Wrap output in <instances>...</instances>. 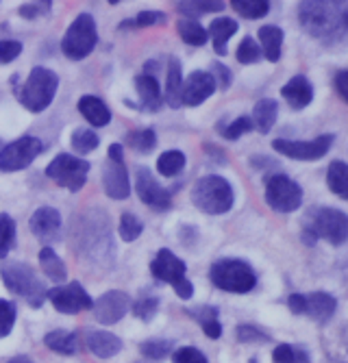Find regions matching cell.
Here are the masks:
<instances>
[{"mask_svg": "<svg viewBox=\"0 0 348 363\" xmlns=\"http://www.w3.org/2000/svg\"><path fill=\"white\" fill-rule=\"evenodd\" d=\"M168 16L164 11H140L133 20H124L120 28H148V26H159L166 24Z\"/></svg>", "mask_w": 348, "mask_h": 363, "instance_id": "obj_40", "label": "cell"}, {"mask_svg": "<svg viewBox=\"0 0 348 363\" xmlns=\"http://www.w3.org/2000/svg\"><path fill=\"white\" fill-rule=\"evenodd\" d=\"M172 350V342L170 340H146L140 344V352L146 357V359H152V361H162L170 354Z\"/></svg>", "mask_w": 348, "mask_h": 363, "instance_id": "obj_41", "label": "cell"}, {"mask_svg": "<svg viewBox=\"0 0 348 363\" xmlns=\"http://www.w3.org/2000/svg\"><path fill=\"white\" fill-rule=\"evenodd\" d=\"M237 342L242 344H262V342H270V335L264 333L259 326L255 324H240L237 326Z\"/></svg>", "mask_w": 348, "mask_h": 363, "instance_id": "obj_46", "label": "cell"}, {"mask_svg": "<svg viewBox=\"0 0 348 363\" xmlns=\"http://www.w3.org/2000/svg\"><path fill=\"white\" fill-rule=\"evenodd\" d=\"M131 311L142 322H150L157 315V311H159V298L157 296H142L140 301L131 303Z\"/></svg>", "mask_w": 348, "mask_h": 363, "instance_id": "obj_42", "label": "cell"}, {"mask_svg": "<svg viewBox=\"0 0 348 363\" xmlns=\"http://www.w3.org/2000/svg\"><path fill=\"white\" fill-rule=\"evenodd\" d=\"M187 315H192L198 324H205V322L218 320L220 311H218V307H209V305H205V307H196V309H187Z\"/></svg>", "mask_w": 348, "mask_h": 363, "instance_id": "obj_51", "label": "cell"}, {"mask_svg": "<svg viewBox=\"0 0 348 363\" xmlns=\"http://www.w3.org/2000/svg\"><path fill=\"white\" fill-rule=\"evenodd\" d=\"M248 363H257V359H250V361H248Z\"/></svg>", "mask_w": 348, "mask_h": 363, "instance_id": "obj_57", "label": "cell"}, {"mask_svg": "<svg viewBox=\"0 0 348 363\" xmlns=\"http://www.w3.org/2000/svg\"><path fill=\"white\" fill-rule=\"evenodd\" d=\"M135 194L140 201L155 209V211H168L172 207V196L170 191L157 181V177L148 168H137L135 172Z\"/></svg>", "mask_w": 348, "mask_h": 363, "instance_id": "obj_14", "label": "cell"}, {"mask_svg": "<svg viewBox=\"0 0 348 363\" xmlns=\"http://www.w3.org/2000/svg\"><path fill=\"white\" fill-rule=\"evenodd\" d=\"M288 307L294 315H309L318 322H327L333 318L337 309V301L329 291H313L309 296L292 294L288 298Z\"/></svg>", "mask_w": 348, "mask_h": 363, "instance_id": "obj_12", "label": "cell"}, {"mask_svg": "<svg viewBox=\"0 0 348 363\" xmlns=\"http://www.w3.org/2000/svg\"><path fill=\"white\" fill-rule=\"evenodd\" d=\"M22 55V42L18 40H0V65H9Z\"/></svg>", "mask_w": 348, "mask_h": 363, "instance_id": "obj_49", "label": "cell"}, {"mask_svg": "<svg viewBox=\"0 0 348 363\" xmlns=\"http://www.w3.org/2000/svg\"><path fill=\"white\" fill-rule=\"evenodd\" d=\"M192 203L198 211L207 216H223L231 211L235 203L233 185L220 174H207L198 179L192 187Z\"/></svg>", "mask_w": 348, "mask_h": 363, "instance_id": "obj_3", "label": "cell"}, {"mask_svg": "<svg viewBox=\"0 0 348 363\" xmlns=\"http://www.w3.org/2000/svg\"><path fill=\"white\" fill-rule=\"evenodd\" d=\"M135 91L140 96V103H142V109L146 111H159L162 105H164V91H162V85L157 81V77H150V74H137L135 77Z\"/></svg>", "mask_w": 348, "mask_h": 363, "instance_id": "obj_22", "label": "cell"}, {"mask_svg": "<svg viewBox=\"0 0 348 363\" xmlns=\"http://www.w3.org/2000/svg\"><path fill=\"white\" fill-rule=\"evenodd\" d=\"M231 7L237 16H242L246 20H259V18L268 16V11H270L268 0H233Z\"/></svg>", "mask_w": 348, "mask_h": 363, "instance_id": "obj_35", "label": "cell"}, {"mask_svg": "<svg viewBox=\"0 0 348 363\" xmlns=\"http://www.w3.org/2000/svg\"><path fill=\"white\" fill-rule=\"evenodd\" d=\"M96 44H99L96 18L87 11H83L66 28V35H63V40H61V52L72 61H81L94 52Z\"/></svg>", "mask_w": 348, "mask_h": 363, "instance_id": "obj_7", "label": "cell"}, {"mask_svg": "<svg viewBox=\"0 0 348 363\" xmlns=\"http://www.w3.org/2000/svg\"><path fill=\"white\" fill-rule=\"evenodd\" d=\"M266 203L276 213H294L303 205V187L288 174H272L266 181Z\"/></svg>", "mask_w": 348, "mask_h": 363, "instance_id": "obj_9", "label": "cell"}, {"mask_svg": "<svg viewBox=\"0 0 348 363\" xmlns=\"http://www.w3.org/2000/svg\"><path fill=\"white\" fill-rule=\"evenodd\" d=\"M16 318H18V307H16V303L0 298V340L11 335L13 324H16Z\"/></svg>", "mask_w": 348, "mask_h": 363, "instance_id": "obj_43", "label": "cell"}, {"mask_svg": "<svg viewBox=\"0 0 348 363\" xmlns=\"http://www.w3.org/2000/svg\"><path fill=\"white\" fill-rule=\"evenodd\" d=\"M126 146L137 155H148L157 146L155 128H135L131 133H126Z\"/></svg>", "mask_w": 348, "mask_h": 363, "instance_id": "obj_33", "label": "cell"}, {"mask_svg": "<svg viewBox=\"0 0 348 363\" xmlns=\"http://www.w3.org/2000/svg\"><path fill=\"white\" fill-rule=\"evenodd\" d=\"M335 89H337V94L344 98V101L348 103V72L346 70L335 74Z\"/></svg>", "mask_w": 348, "mask_h": 363, "instance_id": "obj_53", "label": "cell"}, {"mask_svg": "<svg viewBox=\"0 0 348 363\" xmlns=\"http://www.w3.org/2000/svg\"><path fill=\"white\" fill-rule=\"evenodd\" d=\"M91 309H94V315H96L99 324L113 326L131 311V296L122 289L105 291L99 301H94Z\"/></svg>", "mask_w": 348, "mask_h": 363, "instance_id": "obj_15", "label": "cell"}, {"mask_svg": "<svg viewBox=\"0 0 348 363\" xmlns=\"http://www.w3.org/2000/svg\"><path fill=\"white\" fill-rule=\"evenodd\" d=\"M103 189L111 201H126L131 196V177L124 161L116 163L107 159L103 168Z\"/></svg>", "mask_w": 348, "mask_h": 363, "instance_id": "obj_19", "label": "cell"}, {"mask_svg": "<svg viewBox=\"0 0 348 363\" xmlns=\"http://www.w3.org/2000/svg\"><path fill=\"white\" fill-rule=\"evenodd\" d=\"M209 74L213 77V81H215V87H220V89H229L231 87V81H233V74H231V70L227 68L225 63H211V70H209Z\"/></svg>", "mask_w": 348, "mask_h": 363, "instance_id": "obj_50", "label": "cell"}, {"mask_svg": "<svg viewBox=\"0 0 348 363\" xmlns=\"http://www.w3.org/2000/svg\"><path fill=\"white\" fill-rule=\"evenodd\" d=\"M252 128H255V126H252V120H250L248 116H240V118H235L231 124L220 126V130H223V138H225V140H229V142L240 140L244 133H250Z\"/></svg>", "mask_w": 348, "mask_h": 363, "instance_id": "obj_45", "label": "cell"}, {"mask_svg": "<svg viewBox=\"0 0 348 363\" xmlns=\"http://www.w3.org/2000/svg\"><path fill=\"white\" fill-rule=\"evenodd\" d=\"M79 113L96 128H103L111 122V109L107 107V103L99 96H91V94H85L79 98Z\"/></svg>", "mask_w": 348, "mask_h": 363, "instance_id": "obj_23", "label": "cell"}, {"mask_svg": "<svg viewBox=\"0 0 348 363\" xmlns=\"http://www.w3.org/2000/svg\"><path fill=\"white\" fill-rule=\"evenodd\" d=\"M172 363H209V359L194 346H181L172 352Z\"/></svg>", "mask_w": 348, "mask_h": 363, "instance_id": "obj_47", "label": "cell"}, {"mask_svg": "<svg viewBox=\"0 0 348 363\" xmlns=\"http://www.w3.org/2000/svg\"><path fill=\"white\" fill-rule=\"evenodd\" d=\"M7 363H33V359H28V357H13Z\"/></svg>", "mask_w": 348, "mask_h": 363, "instance_id": "obj_55", "label": "cell"}, {"mask_svg": "<svg viewBox=\"0 0 348 363\" xmlns=\"http://www.w3.org/2000/svg\"><path fill=\"white\" fill-rule=\"evenodd\" d=\"M150 274L162 281V283H168L172 285V289L176 285H181L187 277V266L185 261L179 259L170 248H162L159 252H157V257L150 261Z\"/></svg>", "mask_w": 348, "mask_h": 363, "instance_id": "obj_17", "label": "cell"}, {"mask_svg": "<svg viewBox=\"0 0 348 363\" xmlns=\"http://www.w3.org/2000/svg\"><path fill=\"white\" fill-rule=\"evenodd\" d=\"M335 142V135L331 133H325V135H318L313 138L311 142H294V140H274L272 142V148L288 157V159H296V161H318L322 159L331 146Z\"/></svg>", "mask_w": 348, "mask_h": 363, "instance_id": "obj_13", "label": "cell"}, {"mask_svg": "<svg viewBox=\"0 0 348 363\" xmlns=\"http://www.w3.org/2000/svg\"><path fill=\"white\" fill-rule=\"evenodd\" d=\"M209 281L229 294H248L257 285V274L242 259H218L209 268Z\"/></svg>", "mask_w": 348, "mask_h": 363, "instance_id": "obj_6", "label": "cell"}, {"mask_svg": "<svg viewBox=\"0 0 348 363\" xmlns=\"http://www.w3.org/2000/svg\"><path fill=\"white\" fill-rule=\"evenodd\" d=\"M38 259H40L42 272H44V277H46L48 281L61 285L63 281L68 279V268H66V263L61 261V257H59L50 246H42Z\"/></svg>", "mask_w": 348, "mask_h": 363, "instance_id": "obj_27", "label": "cell"}, {"mask_svg": "<svg viewBox=\"0 0 348 363\" xmlns=\"http://www.w3.org/2000/svg\"><path fill=\"white\" fill-rule=\"evenodd\" d=\"M327 187L342 201H348V163L333 161L327 170Z\"/></svg>", "mask_w": 348, "mask_h": 363, "instance_id": "obj_32", "label": "cell"}, {"mask_svg": "<svg viewBox=\"0 0 348 363\" xmlns=\"http://www.w3.org/2000/svg\"><path fill=\"white\" fill-rule=\"evenodd\" d=\"M325 363H348V361H344V359H337V357H327V359H325Z\"/></svg>", "mask_w": 348, "mask_h": 363, "instance_id": "obj_56", "label": "cell"}, {"mask_svg": "<svg viewBox=\"0 0 348 363\" xmlns=\"http://www.w3.org/2000/svg\"><path fill=\"white\" fill-rule=\"evenodd\" d=\"M44 152V142L35 135H22L0 150V172L26 170Z\"/></svg>", "mask_w": 348, "mask_h": 363, "instance_id": "obj_10", "label": "cell"}, {"mask_svg": "<svg viewBox=\"0 0 348 363\" xmlns=\"http://www.w3.org/2000/svg\"><path fill=\"white\" fill-rule=\"evenodd\" d=\"M281 96L286 98V103L292 109L301 111V109L309 107V103L313 101V85L309 83L307 77L296 74V77H292L286 85L281 87Z\"/></svg>", "mask_w": 348, "mask_h": 363, "instance_id": "obj_21", "label": "cell"}, {"mask_svg": "<svg viewBox=\"0 0 348 363\" xmlns=\"http://www.w3.org/2000/svg\"><path fill=\"white\" fill-rule=\"evenodd\" d=\"M235 59L242 63V65H250V63H257L259 59H262V48H259V44L252 40V38H244L242 42H240V46H237V50H235Z\"/></svg>", "mask_w": 348, "mask_h": 363, "instance_id": "obj_44", "label": "cell"}, {"mask_svg": "<svg viewBox=\"0 0 348 363\" xmlns=\"http://www.w3.org/2000/svg\"><path fill=\"white\" fill-rule=\"evenodd\" d=\"M28 228H30V233L42 242V246H50L61 240V230H63L61 213L48 205L38 207L35 213L28 220Z\"/></svg>", "mask_w": 348, "mask_h": 363, "instance_id": "obj_16", "label": "cell"}, {"mask_svg": "<svg viewBox=\"0 0 348 363\" xmlns=\"http://www.w3.org/2000/svg\"><path fill=\"white\" fill-rule=\"evenodd\" d=\"M225 9V3H176V11L185 20H196L203 13H220Z\"/></svg>", "mask_w": 348, "mask_h": 363, "instance_id": "obj_39", "label": "cell"}, {"mask_svg": "<svg viewBox=\"0 0 348 363\" xmlns=\"http://www.w3.org/2000/svg\"><path fill=\"white\" fill-rule=\"evenodd\" d=\"M50 9H52V3H42L40 0V3H22L18 13L24 20H38V18H46Z\"/></svg>", "mask_w": 348, "mask_h": 363, "instance_id": "obj_48", "label": "cell"}, {"mask_svg": "<svg viewBox=\"0 0 348 363\" xmlns=\"http://www.w3.org/2000/svg\"><path fill=\"white\" fill-rule=\"evenodd\" d=\"M0 277H3L5 287L11 294H18L22 298H26V303L30 307H42L46 301V287L40 281V277L35 274V270L28 266V263L22 261H9L0 270Z\"/></svg>", "mask_w": 348, "mask_h": 363, "instance_id": "obj_5", "label": "cell"}, {"mask_svg": "<svg viewBox=\"0 0 348 363\" xmlns=\"http://www.w3.org/2000/svg\"><path fill=\"white\" fill-rule=\"evenodd\" d=\"M276 113H279V105L274 98H262V101L255 105V109H252V126H255L259 133L268 135L274 122H276Z\"/></svg>", "mask_w": 348, "mask_h": 363, "instance_id": "obj_29", "label": "cell"}, {"mask_svg": "<svg viewBox=\"0 0 348 363\" xmlns=\"http://www.w3.org/2000/svg\"><path fill=\"white\" fill-rule=\"evenodd\" d=\"M144 230V222L135 216V213H122L120 222H118V235L122 238V242H135Z\"/></svg>", "mask_w": 348, "mask_h": 363, "instance_id": "obj_37", "label": "cell"}, {"mask_svg": "<svg viewBox=\"0 0 348 363\" xmlns=\"http://www.w3.org/2000/svg\"><path fill=\"white\" fill-rule=\"evenodd\" d=\"M72 148L77 155H89L99 148L101 144V138L96 135V130H91V128H74V133H72V140H70Z\"/></svg>", "mask_w": 348, "mask_h": 363, "instance_id": "obj_36", "label": "cell"}, {"mask_svg": "<svg viewBox=\"0 0 348 363\" xmlns=\"http://www.w3.org/2000/svg\"><path fill=\"white\" fill-rule=\"evenodd\" d=\"M91 166L89 161L70 152H61L57 155L44 170V174L55 181L59 187L68 189V191H81L87 183V174H89Z\"/></svg>", "mask_w": 348, "mask_h": 363, "instance_id": "obj_8", "label": "cell"}, {"mask_svg": "<svg viewBox=\"0 0 348 363\" xmlns=\"http://www.w3.org/2000/svg\"><path fill=\"white\" fill-rule=\"evenodd\" d=\"M303 242L313 246L318 240H327L333 246H342L348 240V216L333 207H315L303 222Z\"/></svg>", "mask_w": 348, "mask_h": 363, "instance_id": "obj_2", "label": "cell"}, {"mask_svg": "<svg viewBox=\"0 0 348 363\" xmlns=\"http://www.w3.org/2000/svg\"><path fill=\"white\" fill-rule=\"evenodd\" d=\"M57 89H59L57 72H52L50 68H44V65H35L18 91L20 105L30 113H42L52 105Z\"/></svg>", "mask_w": 348, "mask_h": 363, "instance_id": "obj_4", "label": "cell"}, {"mask_svg": "<svg viewBox=\"0 0 348 363\" xmlns=\"http://www.w3.org/2000/svg\"><path fill=\"white\" fill-rule=\"evenodd\" d=\"M201 326H203V333H205L209 340L223 337V324H220V320H211V322H205V324H201Z\"/></svg>", "mask_w": 348, "mask_h": 363, "instance_id": "obj_52", "label": "cell"}, {"mask_svg": "<svg viewBox=\"0 0 348 363\" xmlns=\"http://www.w3.org/2000/svg\"><path fill=\"white\" fill-rule=\"evenodd\" d=\"M18 240L16 220L9 213H0V259H5L13 248Z\"/></svg>", "mask_w": 348, "mask_h": 363, "instance_id": "obj_34", "label": "cell"}, {"mask_svg": "<svg viewBox=\"0 0 348 363\" xmlns=\"http://www.w3.org/2000/svg\"><path fill=\"white\" fill-rule=\"evenodd\" d=\"M298 22L311 38L333 44L348 35V3L307 0L298 5Z\"/></svg>", "mask_w": 348, "mask_h": 363, "instance_id": "obj_1", "label": "cell"}, {"mask_svg": "<svg viewBox=\"0 0 348 363\" xmlns=\"http://www.w3.org/2000/svg\"><path fill=\"white\" fill-rule=\"evenodd\" d=\"M181 87H183V68L181 61L176 57H170L168 61V70H166V91H164V101L168 107L179 109L181 105Z\"/></svg>", "mask_w": 348, "mask_h": 363, "instance_id": "obj_25", "label": "cell"}, {"mask_svg": "<svg viewBox=\"0 0 348 363\" xmlns=\"http://www.w3.org/2000/svg\"><path fill=\"white\" fill-rule=\"evenodd\" d=\"M44 344L57 352V354H77L81 350V340H79V333H72V331H61V328H55V331L46 333L44 335Z\"/></svg>", "mask_w": 348, "mask_h": 363, "instance_id": "obj_28", "label": "cell"}, {"mask_svg": "<svg viewBox=\"0 0 348 363\" xmlns=\"http://www.w3.org/2000/svg\"><path fill=\"white\" fill-rule=\"evenodd\" d=\"M185 166H187V157H185L183 150H176V148L162 152L159 159H157V172H159L162 177H166V179H172V177L181 174L185 170Z\"/></svg>", "mask_w": 348, "mask_h": 363, "instance_id": "obj_31", "label": "cell"}, {"mask_svg": "<svg viewBox=\"0 0 348 363\" xmlns=\"http://www.w3.org/2000/svg\"><path fill=\"white\" fill-rule=\"evenodd\" d=\"M107 159L116 161V163H122L124 161V146L122 144H111L109 150H107Z\"/></svg>", "mask_w": 348, "mask_h": 363, "instance_id": "obj_54", "label": "cell"}, {"mask_svg": "<svg viewBox=\"0 0 348 363\" xmlns=\"http://www.w3.org/2000/svg\"><path fill=\"white\" fill-rule=\"evenodd\" d=\"M215 81L207 70H194L181 87V105L185 107H198L203 105L207 98L215 94Z\"/></svg>", "mask_w": 348, "mask_h": 363, "instance_id": "obj_18", "label": "cell"}, {"mask_svg": "<svg viewBox=\"0 0 348 363\" xmlns=\"http://www.w3.org/2000/svg\"><path fill=\"white\" fill-rule=\"evenodd\" d=\"M272 361L274 363H311L307 350L292 346V344H279L272 350Z\"/></svg>", "mask_w": 348, "mask_h": 363, "instance_id": "obj_38", "label": "cell"}, {"mask_svg": "<svg viewBox=\"0 0 348 363\" xmlns=\"http://www.w3.org/2000/svg\"><path fill=\"white\" fill-rule=\"evenodd\" d=\"M257 38H259V48H262V55L276 63L281 59V48H283V30L274 24H266L257 30Z\"/></svg>", "mask_w": 348, "mask_h": 363, "instance_id": "obj_26", "label": "cell"}, {"mask_svg": "<svg viewBox=\"0 0 348 363\" xmlns=\"http://www.w3.org/2000/svg\"><path fill=\"white\" fill-rule=\"evenodd\" d=\"M85 346L87 350L99 357V359H111L116 354H120L122 350V340L109 331H101V328H89V331H85Z\"/></svg>", "mask_w": 348, "mask_h": 363, "instance_id": "obj_20", "label": "cell"}, {"mask_svg": "<svg viewBox=\"0 0 348 363\" xmlns=\"http://www.w3.org/2000/svg\"><path fill=\"white\" fill-rule=\"evenodd\" d=\"M237 28H240V26H237V22H235L233 18H215V20L209 24L207 35H209L211 42H213L215 55H220V57H225V55H227V44H229V40L237 33Z\"/></svg>", "mask_w": 348, "mask_h": 363, "instance_id": "obj_24", "label": "cell"}, {"mask_svg": "<svg viewBox=\"0 0 348 363\" xmlns=\"http://www.w3.org/2000/svg\"><path fill=\"white\" fill-rule=\"evenodd\" d=\"M176 33L181 42H185L187 46H205L209 35H207V28L198 22V20H185L181 18L176 22Z\"/></svg>", "mask_w": 348, "mask_h": 363, "instance_id": "obj_30", "label": "cell"}, {"mask_svg": "<svg viewBox=\"0 0 348 363\" xmlns=\"http://www.w3.org/2000/svg\"><path fill=\"white\" fill-rule=\"evenodd\" d=\"M46 298L63 315H77V313L89 311L94 307V298L79 281H70V283L52 287L46 294Z\"/></svg>", "mask_w": 348, "mask_h": 363, "instance_id": "obj_11", "label": "cell"}]
</instances>
